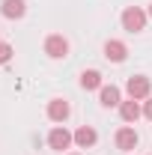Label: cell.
I'll use <instances>...</instances> for the list:
<instances>
[{
  "label": "cell",
  "instance_id": "cell-1",
  "mask_svg": "<svg viewBox=\"0 0 152 155\" xmlns=\"http://www.w3.org/2000/svg\"><path fill=\"white\" fill-rule=\"evenodd\" d=\"M146 12L140 9V6H125V12H122V30H128V33H140V30H146Z\"/></svg>",
  "mask_w": 152,
  "mask_h": 155
},
{
  "label": "cell",
  "instance_id": "cell-2",
  "mask_svg": "<svg viewBox=\"0 0 152 155\" xmlns=\"http://www.w3.org/2000/svg\"><path fill=\"white\" fill-rule=\"evenodd\" d=\"M75 143V134L66 128V125H54L51 128V134H48V146L54 149V152H63V149H69Z\"/></svg>",
  "mask_w": 152,
  "mask_h": 155
},
{
  "label": "cell",
  "instance_id": "cell-3",
  "mask_svg": "<svg viewBox=\"0 0 152 155\" xmlns=\"http://www.w3.org/2000/svg\"><path fill=\"white\" fill-rule=\"evenodd\" d=\"M149 90H152V81L146 75H134V78H128V84H125V93H128V98H134V101L149 98Z\"/></svg>",
  "mask_w": 152,
  "mask_h": 155
},
{
  "label": "cell",
  "instance_id": "cell-4",
  "mask_svg": "<svg viewBox=\"0 0 152 155\" xmlns=\"http://www.w3.org/2000/svg\"><path fill=\"white\" fill-rule=\"evenodd\" d=\"M45 54L51 60H63L69 57V39L60 36V33H51V36L45 39Z\"/></svg>",
  "mask_w": 152,
  "mask_h": 155
},
{
  "label": "cell",
  "instance_id": "cell-5",
  "mask_svg": "<svg viewBox=\"0 0 152 155\" xmlns=\"http://www.w3.org/2000/svg\"><path fill=\"white\" fill-rule=\"evenodd\" d=\"M114 140H116V149H122V152H131V149H137V143H140V137H137V131H134L131 125H122Z\"/></svg>",
  "mask_w": 152,
  "mask_h": 155
},
{
  "label": "cell",
  "instance_id": "cell-6",
  "mask_svg": "<svg viewBox=\"0 0 152 155\" xmlns=\"http://www.w3.org/2000/svg\"><path fill=\"white\" fill-rule=\"evenodd\" d=\"M72 114V104L66 101V98H51L48 101V119L51 122H66Z\"/></svg>",
  "mask_w": 152,
  "mask_h": 155
},
{
  "label": "cell",
  "instance_id": "cell-7",
  "mask_svg": "<svg viewBox=\"0 0 152 155\" xmlns=\"http://www.w3.org/2000/svg\"><path fill=\"white\" fill-rule=\"evenodd\" d=\"M104 57L111 60V63H125V57H128L125 42H119V39H107V42H104Z\"/></svg>",
  "mask_w": 152,
  "mask_h": 155
},
{
  "label": "cell",
  "instance_id": "cell-8",
  "mask_svg": "<svg viewBox=\"0 0 152 155\" xmlns=\"http://www.w3.org/2000/svg\"><path fill=\"white\" fill-rule=\"evenodd\" d=\"M98 101H101L104 107H119V104H122V93H119V87H114V84L107 87V84H104V87L98 90Z\"/></svg>",
  "mask_w": 152,
  "mask_h": 155
},
{
  "label": "cell",
  "instance_id": "cell-9",
  "mask_svg": "<svg viewBox=\"0 0 152 155\" xmlns=\"http://www.w3.org/2000/svg\"><path fill=\"white\" fill-rule=\"evenodd\" d=\"M0 12L9 21H18V18H24V12H27V3H24V0H3Z\"/></svg>",
  "mask_w": 152,
  "mask_h": 155
},
{
  "label": "cell",
  "instance_id": "cell-10",
  "mask_svg": "<svg viewBox=\"0 0 152 155\" xmlns=\"http://www.w3.org/2000/svg\"><path fill=\"white\" fill-rule=\"evenodd\" d=\"M119 116H122L125 122H137V119L143 116V107H140L134 98H128V101H122V104H119Z\"/></svg>",
  "mask_w": 152,
  "mask_h": 155
},
{
  "label": "cell",
  "instance_id": "cell-11",
  "mask_svg": "<svg viewBox=\"0 0 152 155\" xmlns=\"http://www.w3.org/2000/svg\"><path fill=\"white\" fill-rule=\"evenodd\" d=\"M95 140H98V134H95V128H90V125H81V128L75 131V143L81 146V149L95 146Z\"/></svg>",
  "mask_w": 152,
  "mask_h": 155
},
{
  "label": "cell",
  "instance_id": "cell-12",
  "mask_svg": "<svg viewBox=\"0 0 152 155\" xmlns=\"http://www.w3.org/2000/svg\"><path fill=\"white\" fill-rule=\"evenodd\" d=\"M81 87H84V90H101V87H104V84H101V72H95V69L81 72Z\"/></svg>",
  "mask_w": 152,
  "mask_h": 155
},
{
  "label": "cell",
  "instance_id": "cell-13",
  "mask_svg": "<svg viewBox=\"0 0 152 155\" xmlns=\"http://www.w3.org/2000/svg\"><path fill=\"white\" fill-rule=\"evenodd\" d=\"M12 60V45H6V42H0V66H6Z\"/></svg>",
  "mask_w": 152,
  "mask_h": 155
},
{
  "label": "cell",
  "instance_id": "cell-14",
  "mask_svg": "<svg viewBox=\"0 0 152 155\" xmlns=\"http://www.w3.org/2000/svg\"><path fill=\"white\" fill-rule=\"evenodd\" d=\"M143 116L152 122V98H146V101H143Z\"/></svg>",
  "mask_w": 152,
  "mask_h": 155
},
{
  "label": "cell",
  "instance_id": "cell-15",
  "mask_svg": "<svg viewBox=\"0 0 152 155\" xmlns=\"http://www.w3.org/2000/svg\"><path fill=\"white\" fill-rule=\"evenodd\" d=\"M146 15H149V18H152V3H149V9H146Z\"/></svg>",
  "mask_w": 152,
  "mask_h": 155
},
{
  "label": "cell",
  "instance_id": "cell-16",
  "mask_svg": "<svg viewBox=\"0 0 152 155\" xmlns=\"http://www.w3.org/2000/svg\"><path fill=\"white\" fill-rule=\"evenodd\" d=\"M75 155H78V152H75Z\"/></svg>",
  "mask_w": 152,
  "mask_h": 155
}]
</instances>
